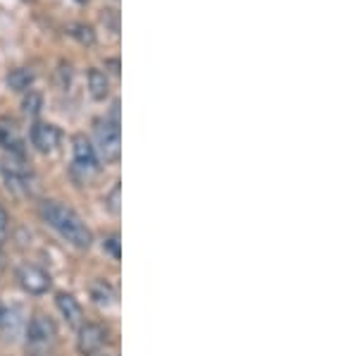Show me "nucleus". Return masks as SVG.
Listing matches in <instances>:
<instances>
[{
	"label": "nucleus",
	"instance_id": "nucleus-7",
	"mask_svg": "<svg viewBox=\"0 0 358 356\" xmlns=\"http://www.w3.org/2000/svg\"><path fill=\"white\" fill-rule=\"evenodd\" d=\"M31 143L41 153L55 151L57 143H60V129H57L55 124H48V122H36L31 127Z\"/></svg>",
	"mask_w": 358,
	"mask_h": 356
},
{
	"label": "nucleus",
	"instance_id": "nucleus-4",
	"mask_svg": "<svg viewBox=\"0 0 358 356\" xmlns=\"http://www.w3.org/2000/svg\"><path fill=\"white\" fill-rule=\"evenodd\" d=\"M96 143L98 153L103 156L106 163H117L120 153H122V136H120L117 122H101L96 127Z\"/></svg>",
	"mask_w": 358,
	"mask_h": 356
},
{
	"label": "nucleus",
	"instance_id": "nucleus-8",
	"mask_svg": "<svg viewBox=\"0 0 358 356\" xmlns=\"http://www.w3.org/2000/svg\"><path fill=\"white\" fill-rule=\"evenodd\" d=\"M3 175H5V182H8V187H13V189H29L31 170H29L20 158L10 156V160H5V163H3Z\"/></svg>",
	"mask_w": 358,
	"mask_h": 356
},
{
	"label": "nucleus",
	"instance_id": "nucleus-11",
	"mask_svg": "<svg viewBox=\"0 0 358 356\" xmlns=\"http://www.w3.org/2000/svg\"><path fill=\"white\" fill-rule=\"evenodd\" d=\"M91 299H94L98 306H110V304H115V290L106 280H96V283L91 285Z\"/></svg>",
	"mask_w": 358,
	"mask_h": 356
},
{
	"label": "nucleus",
	"instance_id": "nucleus-2",
	"mask_svg": "<svg viewBox=\"0 0 358 356\" xmlns=\"http://www.w3.org/2000/svg\"><path fill=\"white\" fill-rule=\"evenodd\" d=\"M57 337V330H55V323L43 313H36L31 318L27 328V344L29 349L34 352V356H45L50 347H53Z\"/></svg>",
	"mask_w": 358,
	"mask_h": 356
},
{
	"label": "nucleus",
	"instance_id": "nucleus-18",
	"mask_svg": "<svg viewBox=\"0 0 358 356\" xmlns=\"http://www.w3.org/2000/svg\"><path fill=\"white\" fill-rule=\"evenodd\" d=\"M106 246L108 251H110V254L115 256V258H120V242H117V237H110V239H106Z\"/></svg>",
	"mask_w": 358,
	"mask_h": 356
},
{
	"label": "nucleus",
	"instance_id": "nucleus-19",
	"mask_svg": "<svg viewBox=\"0 0 358 356\" xmlns=\"http://www.w3.org/2000/svg\"><path fill=\"white\" fill-rule=\"evenodd\" d=\"M5 232H8V213L0 208V242L5 239Z\"/></svg>",
	"mask_w": 358,
	"mask_h": 356
},
{
	"label": "nucleus",
	"instance_id": "nucleus-3",
	"mask_svg": "<svg viewBox=\"0 0 358 356\" xmlns=\"http://www.w3.org/2000/svg\"><path fill=\"white\" fill-rule=\"evenodd\" d=\"M98 170H101L98 153L91 146V141L86 136H74V165H72L74 177L79 182H89L98 175Z\"/></svg>",
	"mask_w": 358,
	"mask_h": 356
},
{
	"label": "nucleus",
	"instance_id": "nucleus-16",
	"mask_svg": "<svg viewBox=\"0 0 358 356\" xmlns=\"http://www.w3.org/2000/svg\"><path fill=\"white\" fill-rule=\"evenodd\" d=\"M77 31H72L74 36L79 38L82 43H94V31H91V27H74Z\"/></svg>",
	"mask_w": 358,
	"mask_h": 356
},
{
	"label": "nucleus",
	"instance_id": "nucleus-15",
	"mask_svg": "<svg viewBox=\"0 0 358 356\" xmlns=\"http://www.w3.org/2000/svg\"><path fill=\"white\" fill-rule=\"evenodd\" d=\"M17 136H15V129H10V127H5V124H0V146H5V148H15L17 146Z\"/></svg>",
	"mask_w": 358,
	"mask_h": 356
},
{
	"label": "nucleus",
	"instance_id": "nucleus-5",
	"mask_svg": "<svg viewBox=\"0 0 358 356\" xmlns=\"http://www.w3.org/2000/svg\"><path fill=\"white\" fill-rule=\"evenodd\" d=\"M108 342V332L96 323H86V325H79V352L82 356H96L106 347Z\"/></svg>",
	"mask_w": 358,
	"mask_h": 356
},
{
	"label": "nucleus",
	"instance_id": "nucleus-6",
	"mask_svg": "<svg viewBox=\"0 0 358 356\" xmlns=\"http://www.w3.org/2000/svg\"><path fill=\"white\" fill-rule=\"evenodd\" d=\"M17 280H20V285L24 287L29 294H43L50 287L48 273L41 271L38 266H22L20 271H17Z\"/></svg>",
	"mask_w": 358,
	"mask_h": 356
},
{
	"label": "nucleus",
	"instance_id": "nucleus-17",
	"mask_svg": "<svg viewBox=\"0 0 358 356\" xmlns=\"http://www.w3.org/2000/svg\"><path fill=\"white\" fill-rule=\"evenodd\" d=\"M108 206H110L113 213H120V185H115L110 197H108Z\"/></svg>",
	"mask_w": 358,
	"mask_h": 356
},
{
	"label": "nucleus",
	"instance_id": "nucleus-13",
	"mask_svg": "<svg viewBox=\"0 0 358 356\" xmlns=\"http://www.w3.org/2000/svg\"><path fill=\"white\" fill-rule=\"evenodd\" d=\"M34 82V74L29 70H15L13 74L8 77V84L13 86L15 91H27L29 84Z\"/></svg>",
	"mask_w": 358,
	"mask_h": 356
},
{
	"label": "nucleus",
	"instance_id": "nucleus-12",
	"mask_svg": "<svg viewBox=\"0 0 358 356\" xmlns=\"http://www.w3.org/2000/svg\"><path fill=\"white\" fill-rule=\"evenodd\" d=\"M17 328H20V318H17V313L0 306V335L13 337L17 332Z\"/></svg>",
	"mask_w": 358,
	"mask_h": 356
},
{
	"label": "nucleus",
	"instance_id": "nucleus-10",
	"mask_svg": "<svg viewBox=\"0 0 358 356\" xmlns=\"http://www.w3.org/2000/svg\"><path fill=\"white\" fill-rule=\"evenodd\" d=\"M89 91H91V96H94L96 101L106 99V96H108V77H106V72L91 67V70H89Z\"/></svg>",
	"mask_w": 358,
	"mask_h": 356
},
{
	"label": "nucleus",
	"instance_id": "nucleus-1",
	"mask_svg": "<svg viewBox=\"0 0 358 356\" xmlns=\"http://www.w3.org/2000/svg\"><path fill=\"white\" fill-rule=\"evenodd\" d=\"M41 215L65 242L77 246V249H89L91 242H94L91 229L86 227L82 222V218L74 213L72 208H67V206L57 204V201H48L41 208Z\"/></svg>",
	"mask_w": 358,
	"mask_h": 356
},
{
	"label": "nucleus",
	"instance_id": "nucleus-9",
	"mask_svg": "<svg viewBox=\"0 0 358 356\" xmlns=\"http://www.w3.org/2000/svg\"><path fill=\"white\" fill-rule=\"evenodd\" d=\"M57 308H60V313L65 315V320L72 328L82 325V306H79L72 294H57Z\"/></svg>",
	"mask_w": 358,
	"mask_h": 356
},
{
	"label": "nucleus",
	"instance_id": "nucleus-14",
	"mask_svg": "<svg viewBox=\"0 0 358 356\" xmlns=\"http://www.w3.org/2000/svg\"><path fill=\"white\" fill-rule=\"evenodd\" d=\"M22 106H24V113L27 115H36L38 111H41V96H38L36 91H29V96L24 99V103H22Z\"/></svg>",
	"mask_w": 358,
	"mask_h": 356
}]
</instances>
